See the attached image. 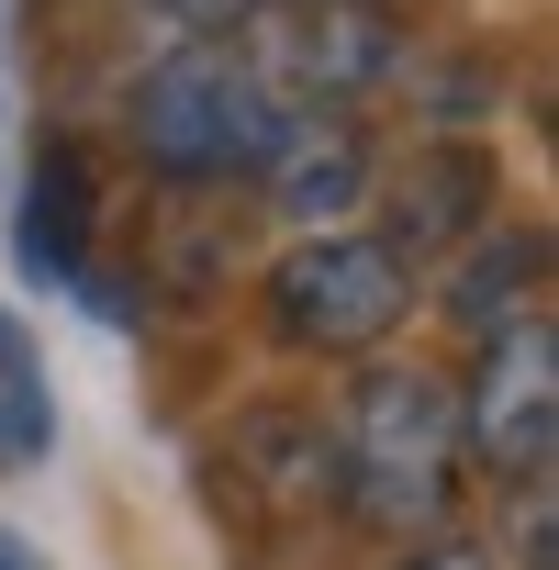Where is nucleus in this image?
Instances as JSON below:
<instances>
[{
	"label": "nucleus",
	"instance_id": "obj_1",
	"mask_svg": "<svg viewBox=\"0 0 559 570\" xmlns=\"http://www.w3.org/2000/svg\"><path fill=\"white\" fill-rule=\"evenodd\" d=\"M336 470H347L336 514L381 537H437L459 503V381L403 370V358L359 370L336 403Z\"/></svg>",
	"mask_w": 559,
	"mask_h": 570
},
{
	"label": "nucleus",
	"instance_id": "obj_2",
	"mask_svg": "<svg viewBox=\"0 0 559 570\" xmlns=\"http://www.w3.org/2000/svg\"><path fill=\"white\" fill-rule=\"evenodd\" d=\"M292 135V112L268 101V79L246 68V46L224 35H179L157 68H135L124 90V146L179 179V190H213V179H257L268 146Z\"/></svg>",
	"mask_w": 559,
	"mask_h": 570
},
{
	"label": "nucleus",
	"instance_id": "obj_3",
	"mask_svg": "<svg viewBox=\"0 0 559 570\" xmlns=\"http://www.w3.org/2000/svg\"><path fill=\"white\" fill-rule=\"evenodd\" d=\"M257 292H268V336H280V347H303V358H370V347H392L403 314H414V268H403L381 235L325 224V235H303L292 257H268Z\"/></svg>",
	"mask_w": 559,
	"mask_h": 570
},
{
	"label": "nucleus",
	"instance_id": "obj_4",
	"mask_svg": "<svg viewBox=\"0 0 559 570\" xmlns=\"http://www.w3.org/2000/svg\"><path fill=\"white\" fill-rule=\"evenodd\" d=\"M257 79L280 112H347L403 68V12L392 0H257Z\"/></svg>",
	"mask_w": 559,
	"mask_h": 570
},
{
	"label": "nucleus",
	"instance_id": "obj_5",
	"mask_svg": "<svg viewBox=\"0 0 559 570\" xmlns=\"http://www.w3.org/2000/svg\"><path fill=\"white\" fill-rule=\"evenodd\" d=\"M459 459H481L492 492L548 481V459H559V336H548V314L481 336V370L459 381Z\"/></svg>",
	"mask_w": 559,
	"mask_h": 570
},
{
	"label": "nucleus",
	"instance_id": "obj_6",
	"mask_svg": "<svg viewBox=\"0 0 559 570\" xmlns=\"http://www.w3.org/2000/svg\"><path fill=\"white\" fill-rule=\"evenodd\" d=\"M492 213H503V168H492L470 135H437V146H414V157L392 168V190H381V246H392L403 268H425V257L470 246Z\"/></svg>",
	"mask_w": 559,
	"mask_h": 570
},
{
	"label": "nucleus",
	"instance_id": "obj_7",
	"mask_svg": "<svg viewBox=\"0 0 559 570\" xmlns=\"http://www.w3.org/2000/svg\"><path fill=\"white\" fill-rule=\"evenodd\" d=\"M224 470H235L280 525H325L336 492H347V470H336V425H325L314 403H257V414H235Z\"/></svg>",
	"mask_w": 559,
	"mask_h": 570
},
{
	"label": "nucleus",
	"instance_id": "obj_8",
	"mask_svg": "<svg viewBox=\"0 0 559 570\" xmlns=\"http://www.w3.org/2000/svg\"><path fill=\"white\" fill-rule=\"evenodd\" d=\"M257 190H268V213H292V224H314V235H325L336 213H359V202H370V146H359V124L292 112V135L268 146Z\"/></svg>",
	"mask_w": 559,
	"mask_h": 570
},
{
	"label": "nucleus",
	"instance_id": "obj_9",
	"mask_svg": "<svg viewBox=\"0 0 559 570\" xmlns=\"http://www.w3.org/2000/svg\"><path fill=\"white\" fill-rule=\"evenodd\" d=\"M526 314H548V235L537 224H481L459 279H448V325L459 336H503Z\"/></svg>",
	"mask_w": 559,
	"mask_h": 570
},
{
	"label": "nucleus",
	"instance_id": "obj_10",
	"mask_svg": "<svg viewBox=\"0 0 559 570\" xmlns=\"http://www.w3.org/2000/svg\"><path fill=\"white\" fill-rule=\"evenodd\" d=\"M23 268L35 279H79L90 268V157H79V135H46L35 146V179H23Z\"/></svg>",
	"mask_w": 559,
	"mask_h": 570
},
{
	"label": "nucleus",
	"instance_id": "obj_11",
	"mask_svg": "<svg viewBox=\"0 0 559 570\" xmlns=\"http://www.w3.org/2000/svg\"><path fill=\"white\" fill-rule=\"evenodd\" d=\"M57 448V392H46V358L35 336L0 314V470H35Z\"/></svg>",
	"mask_w": 559,
	"mask_h": 570
},
{
	"label": "nucleus",
	"instance_id": "obj_12",
	"mask_svg": "<svg viewBox=\"0 0 559 570\" xmlns=\"http://www.w3.org/2000/svg\"><path fill=\"white\" fill-rule=\"evenodd\" d=\"M146 12H157L168 35H224V46H235V35L257 23V0H146Z\"/></svg>",
	"mask_w": 559,
	"mask_h": 570
},
{
	"label": "nucleus",
	"instance_id": "obj_13",
	"mask_svg": "<svg viewBox=\"0 0 559 570\" xmlns=\"http://www.w3.org/2000/svg\"><path fill=\"white\" fill-rule=\"evenodd\" d=\"M392 570H503V548H481V537H448V525H437V537H403V548H392Z\"/></svg>",
	"mask_w": 559,
	"mask_h": 570
},
{
	"label": "nucleus",
	"instance_id": "obj_14",
	"mask_svg": "<svg viewBox=\"0 0 559 570\" xmlns=\"http://www.w3.org/2000/svg\"><path fill=\"white\" fill-rule=\"evenodd\" d=\"M0 570H46V548H35V537H12V525H0Z\"/></svg>",
	"mask_w": 559,
	"mask_h": 570
}]
</instances>
